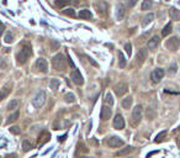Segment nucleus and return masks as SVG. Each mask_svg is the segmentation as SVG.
Returning a JSON list of instances; mask_svg holds the SVG:
<instances>
[{"label": "nucleus", "instance_id": "45", "mask_svg": "<svg viewBox=\"0 0 180 158\" xmlns=\"http://www.w3.org/2000/svg\"><path fill=\"white\" fill-rule=\"evenodd\" d=\"M65 137H67V135H64V136H62V137H59V138H58V141H59V142H63V141L65 140Z\"/></svg>", "mask_w": 180, "mask_h": 158}, {"label": "nucleus", "instance_id": "48", "mask_svg": "<svg viewBox=\"0 0 180 158\" xmlns=\"http://www.w3.org/2000/svg\"><path fill=\"white\" fill-rule=\"evenodd\" d=\"M179 30H180V26H179Z\"/></svg>", "mask_w": 180, "mask_h": 158}, {"label": "nucleus", "instance_id": "33", "mask_svg": "<svg viewBox=\"0 0 180 158\" xmlns=\"http://www.w3.org/2000/svg\"><path fill=\"white\" fill-rule=\"evenodd\" d=\"M119 66L120 68H125L126 67V59H125V56L121 52H119Z\"/></svg>", "mask_w": 180, "mask_h": 158}, {"label": "nucleus", "instance_id": "43", "mask_svg": "<svg viewBox=\"0 0 180 158\" xmlns=\"http://www.w3.org/2000/svg\"><path fill=\"white\" fill-rule=\"evenodd\" d=\"M5 158H17V155H15V153H8L6 156H5Z\"/></svg>", "mask_w": 180, "mask_h": 158}, {"label": "nucleus", "instance_id": "2", "mask_svg": "<svg viewBox=\"0 0 180 158\" xmlns=\"http://www.w3.org/2000/svg\"><path fill=\"white\" fill-rule=\"evenodd\" d=\"M52 66L56 71H65L67 68V62H65V57L62 55V53H58L53 57L52 59Z\"/></svg>", "mask_w": 180, "mask_h": 158}, {"label": "nucleus", "instance_id": "23", "mask_svg": "<svg viewBox=\"0 0 180 158\" xmlns=\"http://www.w3.org/2000/svg\"><path fill=\"white\" fill-rule=\"evenodd\" d=\"M123 16H125V8H123V5H119L116 10V17L119 20H122Z\"/></svg>", "mask_w": 180, "mask_h": 158}, {"label": "nucleus", "instance_id": "31", "mask_svg": "<svg viewBox=\"0 0 180 158\" xmlns=\"http://www.w3.org/2000/svg\"><path fill=\"white\" fill-rule=\"evenodd\" d=\"M22 150H24V152H28L30 150H32V143L27 140H24L22 141Z\"/></svg>", "mask_w": 180, "mask_h": 158}, {"label": "nucleus", "instance_id": "5", "mask_svg": "<svg viewBox=\"0 0 180 158\" xmlns=\"http://www.w3.org/2000/svg\"><path fill=\"white\" fill-rule=\"evenodd\" d=\"M165 46H167L168 50L175 52V51L179 48V46H180V40H179V37H177V36H173V37H170V38L167 41Z\"/></svg>", "mask_w": 180, "mask_h": 158}, {"label": "nucleus", "instance_id": "20", "mask_svg": "<svg viewBox=\"0 0 180 158\" xmlns=\"http://www.w3.org/2000/svg\"><path fill=\"white\" fill-rule=\"evenodd\" d=\"M153 20H154V14H153V13L147 14L146 16H145V19H143V21H142V26H143V27H146V26H147L148 24H151Z\"/></svg>", "mask_w": 180, "mask_h": 158}, {"label": "nucleus", "instance_id": "24", "mask_svg": "<svg viewBox=\"0 0 180 158\" xmlns=\"http://www.w3.org/2000/svg\"><path fill=\"white\" fill-rule=\"evenodd\" d=\"M19 116H20V113L19 111H14L11 115H10V116L8 117V120H6V124L8 125H10L11 122H15V121H16L17 119H19Z\"/></svg>", "mask_w": 180, "mask_h": 158}, {"label": "nucleus", "instance_id": "39", "mask_svg": "<svg viewBox=\"0 0 180 158\" xmlns=\"http://www.w3.org/2000/svg\"><path fill=\"white\" fill-rule=\"evenodd\" d=\"M125 50L127 52V55L131 57V55H132V46H131V43H126L125 45Z\"/></svg>", "mask_w": 180, "mask_h": 158}, {"label": "nucleus", "instance_id": "34", "mask_svg": "<svg viewBox=\"0 0 180 158\" xmlns=\"http://www.w3.org/2000/svg\"><path fill=\"white\" fill-rule=\"evenodd\" d=\"M63 14L67 15V16H70V17H74L75 16V11L73 8H67L63 10Z\"/></svg>", "mask_w": 180, "mask_h": 158}, {"label": "nucleus", "instance_id": "13", "mask_svg": "<svg viewBox=\"0 0 180 158\" xmlns=\"http://www.w3.org/2000/svg\"><path fill=\"white\" fill-rule=\"evenodd\" d=\"M11 90H13V84L11 83H8L6 85H4L1 92H0V101L4 99H6L9 96V94L11 93Z\"/></svg>", "mask_w": 180, "mask_h": 158}, {"label": "nucleus", "instance_id": "37", "mask_svg": "<svg viewBox=\"0 0 180 158\" xmlns=\"http://www.w3.org/2000/svg\"><path fill=\"white\" fill-rule=\"evenodd\" d=\"M4 41L6 42V43H11V42L14 41V36L11 35V32H8L6 35H5V37H4Z\"/></svg>", "mask_w": 180, "mask_h": 158}, {"label": "nucleus", "instance_id": "25", "mask_svg": "<svg viewBox=\"0 0 180 158\" xmlns=\"http://www.w3.org/2000/svg\"><path fill=\"white\" fill-rule=\"evenodd\" d=\"M172 31H173V25L169 22V24H167L165 26H164V29H163V31H162V36H168L169 34H172Z\"/></svg>", "mask_w": 180, "mask_h": 158}, {"label": "nucleus", "instance_id": "40", "mask_svg": "<svg viewBox=\"0 0 180 158\" xmlns=\"http://www.w3.org/2000/svg\"><path fill=\"white\" fill-rule=\"evenodd\" d=\"M6 67H8V64H6V62H5V59L0 58V68H1V69H6Z\"/></svg>", "mask_w": 180, "mask_h": 158}, {"label": "nucleus", "instance_id": "32", "mask_svg": "<svg viewBox=\"0 0 180 158\" xmlns=\"http://www.w3.org/2000/svg\"><path fill=\"white\" fill-rule=\"evenodd\" d=\"M72 0H56L54 4H56V6H58V8H63V6H67L68 4H70Z\"/></svg>", "mask_w": 180, "mask_h": 158}, {"label": "nucleus", "instance_id": "47", "mask_svg": "<svg viewBox=\"0 0 180 158\" xmlns=\"http://www.w3.org/2000/svg\"><path fill=\"white\" fill-rule=\"evenodd\" d=\"M83 158H94V157H83Z\"/></svg>", "mask_w": 180, "mask_h": 158}, {"label": "nucleus", "instance_id": "28", "mask_svg": "<svg viewBox=\"0 0 180 158\" xmlns=\"http://www.w3.org/2000/svg\"><path fill=\"white\" fill-rule=\"evenodd\" d=\"M132 96H127L122 100V106L123 109H130L131 108V105H132Z\"/></svg>", "mask_w": 180, "mask_h": 158}, {"label": "nucleus", "instance_id": "19", "mask_svg": "<svg viewBox=\"0 0 180 158\" xmlns=\"http://www.w3.org/2000/svg\"><path fill=\"white\" fill-rule=\"evenodd\" d=\"M133 150L135 148H133L132 146H127V147H125V148H122V150H120L119 152H117V156H127V155L132 153Z\"/></svg>", "mask_w": 180, "mask_h": 158}, {"label": "nucleus", "instance_id": "38", "mask_svg": "<svg viewBox=\"0 0 180 158\" xmlns=\"http://www.w3.org/2000/svg\"><path fill=\"white\" fill-rule=\"evenodd\" d=\"M178 71V66H177V63H172L170 67H169V73H172V74H175Z\"/></svg>", "mask_w": 180, "mask_h": 158}, {"label": "nucleus", "instance_id": "36", "mask_svg": "<svg viewBox=\"0 0 180 158\" xmlns=\"http://www.w3.org/2000/svg\"><path fill=\"white\" fill-rule=\"evenodd\" d=\"M9 131L11 132L13 135H19L20 132H21V129L19 127V126H11V127L9 129Z\"/></svg>", "mask_w": 180, "mask_h": 158}, {"label": "nucleus", "instance_id": "15", "mask_svg": "<svg viewBox=\"0 0 180 158\" xmlns=\"http://www.w3.org/2000/svg\"><path fill=\"white\" fill-rule=\"evenodd\" d=\"M146 59H147V50L146 48H141L140 51H138V53H137V64L142 66L143 63L146 62Z\"/></svg>", "mask_w": 180, "mask_h": 158}, {"label": "nucleus", "instance_id": "42", "mask_svg": "<svg viewBox=\"0 0 180 158\" xmlns=\"http://www.w3.org/2000/svg\"><path fill=\"white\" fill-rule=\"evenodd\" d=\"M4 31H5V25L3 22H0V36L4 34Z\"/></svg>", "mask_w": 180, "mask_h": 158}, {"label": "nucleus", "instance_id": "3", "mask_svg": "<svg viewBox=\"0 0 180 158\" xmlns=\"http://www.w3.org/2000/svg\"><path fill=\"white\" fill-rule=\"evenodd\" d=\"M46 103V93L43 90H40L32 99V104L36 108H41L43 106V104Z\"/></svg>", "mask_w": 180, "mask_h": 158}, {"label": "nucleus", "instance_id": "8", "mask_svg": "<svg viewBox=\"0 0 180 158\" xmlns=\"http://www.w3.org/2000/svg\"><path fill=\"white\" fill-rule=\"evenodd\" d=\"M106 143H107V146L112 147V148H117V147L123 146V140H121L120 137H117V136H111V137L107 138Z\"/></svg>", "mask_w": 180, "mask_h": 158}, {"label": "nucleus", "instance_id": "22", "mask_svg": "<svg viewBox=\"0 0 180 158\" xmlns=\"http://www.w3.org/2000/svg\"><path fill=\"white\" fill-rule=\"evenodd\" d=\"M19 105H20V101H19V100H17V99H13L8 104L6 109L10 110V111H13V110H16V109L19 108Z\"/></svg>", "mask_w": 180, "mask_h": 158}, {"label": "nucleus", "instance_id": "4", "mask_svg": "<svg viewBox=\"0 0 180 158\" xmlns=\"http://www.w3.org/2000/svg\"><path fill=\"white\" fill-rule=\"evenodd\" d=\"M141 119H142V106L141 105H136L135 108L132 110V121L133 124L137 125L141 122Z\"/></svg>", "mask_w": 180, "mask_h": 158}, {"label": "nucleus", "instance_id": "30", "mask_svg": "<svg viewBox=\"0 0 180 158\" xmlns=\"http://www.w3.org/2000/svg\"><path fill=\"white\" fill-rule=\"evenodd\" d=\"M165 136H167V131H162V132H159L157 135V137H156V140H154V142H156V143H161V142L164 141Z\"/></svg>", "mask_w": 180, "mask_h": 158}, {"label": "nucleus", "instance_id": "44", "mask_svg": "<svg viewBox=\"0 0 180 158\" xmlns=\"http://www.w3.org/2000/svg\"><path fill=\"white\" fill-rule=\"evenodd\" d=\"M88 59H89V62H90V63H91V64L94 66V67H97V66H99V64H97V63H96V62H95L94 59H92V58H90V57H89Z\"/></svg>", "mask_w": 180, "mask_h": 158}, {"label": "nucleus", "instance_id": "27", "mask_svg": "<svg viewBox=\"0 0 180 158\" xmlns=\"http://www.w3.org/2000/svg\"><path fill=\"white\" fill-rule=\"evenodd\" d=\"M75 95L73 93H67L64 95V101L68 103V104H72V103H75Z\"/></svg>", "mask_w": 180, "mask_h": 158}, {"label": "nucleus", "instance_id": "17", "mask_svg": "<svg viewBox=\"0 0 180 158\" xmlns=\"http://www.w3.org/2000/svg\"><path fill=\"white\" fill-rule=\"evenodd\" d=\"M159 45V37L158 36H153V37L147 42V47L149 50H154V48H157V46Z\"/></svg>", "mask_w": 180, "mask_h": 158}, {"label": "nucleus", "instance_id": "9", "mask_svg": "<svg viewBox=\"0 0 180 158\" xmlns=\"http://www.w3.org/2000/svg\"><path fill=\"white\" fill-rule=\"evenodd\" d=\"M70 78L72 80H73L76 85H81V84L84 83V79H83V76L80 74V72L78 69H73L70 73Z\"/></svg>", "mask_w": 180, "mask_h": 158}, {"label": "nucleus", "instance_id": "1", "mask_svg": "<svg viewBox=\"0 0 180 158\" xmlns=\"http://www.w3.org/2000/svg\"><path fill=\"white\" fill-rule=\"evenodd\" d=\"M31 55H32V48H31V46L28 43L24 45L21 51H20L17 53V56H16L17 63L19 64H24V63H26L28 61V58L31 57Z\"/></svg>", "mask_w": 180, "mask_h": 158}, {"label": "nucleus", "instance_id": "11", "mask_svg": "<svg viewBox=\"0 0 180 158\" xmlns=\"http://www.w3.org/2000/svg\"><path fill=\"white\" fill-rule=\"evenodd\" d=\"M36 68L42 72V73H47L48 72V63L47 61H46L44 58H38L37 61H36Z\"/></svg>", "mask_w": 180, "mask_h": 158}, {"label": "nucleus", "instance_id": "6", "mask_svg": "<svg viewBox=\"0 0 180 158\" xmlns=\"http://www.w3.org/2000/svg\"><path fill=\"white\" fill-rule=\"evenodd\" d=\"M94 8L96 10V13L100 15V16H105L107 14V4L105 1H102V0H99V1H96L94 4Z\"/></svg>", "mask_w": 180, "mask_h": 158}, {"label": "nucleus", "instance_id": "26", "mask_svg": "<svg viewBox=\"0 0 180 158\" xmlns=\"http://www.w3.org/2000/svg\"><path fill=\"white\" fill-rule=\"evenodd\" d=\"M152 0H143V3L141 5V10H143V11H147V10H149L152 8Z\"/></svg>", "mask_w": 180, "mask_h": 158}, {"label": "nucleus", "instance_id": "14", "mask_svg": "<svg viewBox=\"0 0 180 158\" xmlns=\"http://www.w3.org/2000/svg\"><path fill=\"white\" fill-rule=\"evenodd\" d=\"M49 138H51V134L49 132H47V131H43V132H41V135L38 136V141H37L38 147L43 146L44 143H47V142L49 141Z\"/></svg>", "mask_w": 180, "mask_h": 158}, {"label": "nucleus", "instance_id": "41", "mask_svg": "<svg viewBox=\"0 0 180 158\" xmlns=\"http://www.w3.org/2000/svg\"><path fill=\"white\" fill-rule=\"evenodd\" d=\"M136 3H137V0H126V4L128 5L130 8H132V6H135L136 5Z\"/></svg>", "mask_w": 180, "mask_h": 158}, {"label": "nucleus", "instance_id": "10", "mask_svg": "<svg viewBox=\"0 0 180 158\" xmlns=\"http://www.w3.org/2000/svg\"><path fill=\"white\" fill-rule=\"evenodd\" d=\"M128 92V85L125 82H120L119 84H116L115 87V93L117 94L119 96H122L123 94H126Z\"/></svg>", "mask_w": 180, "mask_h": 158}, {"label": "nucleus", "instance_id": "12", "mask_svg": "<svg viewBox=\"0 0 180 158\" xmlns=\"http://www.w3.org/2000/svg\"><path fill=\"white\" fill-rule=\"evenodd\" d=\"M114 127L116 129V130H122V129H125V119H123V116L122 115H120V114H117L116 116H115V119H114Z\"/></svg>", "mask_w": 180, "mask_h": 158}, {"label": "nucleus", "instance_id": "35", "mask_svg": "<svg viewBox=\"0 0 180 158\" xmlns=\"http://www.w3.org/2000/svg\"><path fill=\"white\" fill-rule=\"evenodd\" d=\"M105 101L107 105H114V98H112V94L111 93H107L106 94V96H105Z\"/></svg>", "mask_w": 180, "mask_h": 158}, {"label": "nucleus", "instance_id": "7", "mask_svg": "<svg viewBox=\"0 0 180 158\" xmlns=\"http://www.w3.org/2000/svg\"><path fill=\"white\" fill-rule=\"evenodd\" d=\"M164 74H165V72H164V69H162V68H157V69H154L152 72L151 74V79H152V83L157 84L161 82V79H163Z\"/></svg>", "mask_w": 180, "mask_h": 158}, {"label": "nucleus", "instance_id": "29", "mask_svg": "<svg viewBox=\"0 0 180 158\" xmlns=\"http://www.w3.org/2000/svg\"><path fill=\"white\" fill-rule=\"evenodd\" d=\"M59 84H60V82H59V79H51V82H49V88L52 89V90H57L58 89V87H59Z\"/></svg>", "mask_w": 180, "mask_h": 158}, {"label": "nucleus", "instance_id": "21", "mask_svg": "<svg viewBox=\"0 0 180 158\" xmlns=\"http://www.w3.org/2000/svg\"><path fill=\"white\" fill-rule=\"evenodd\" d=\"M169 16L172 17V20L179 21V20H180V13H179V10H175L174 8L169 9Z\"/></svg>", "mask_w": 180, "mask_h": 158}, {"label": "nucleus", "instance_id": "18", "mask_svg": "<svg viewBox=\"0 0 180 158\" xmlns=\"http://www.w3.org/2000/svg\"><path fill=\"white\" fill-rule=\"evenodd\" d=\"M91 13H90V10H88V9H83V10H80L79 11V17L80 19H84V20H89V19H91Z\"/></svg>", "mask_w": 180, "mask_h": 158}, {"label": "nucleus", "instance_id": "46", "mask_svg": "<svg viewBox=\"0 0 180 158\" xmlns=\"http://www.w3.org/2000/svg\"><path fill=\"white\" fill-rule=\"evenodd\" d=\"M178 145H179V147H180V140H179V141H178Z\"/></svg>", "mask_w": 180, "mask_h": 158}, {"label": "nucleus", "instance_id": "16", "mask_svg": "<svg viewBox=\"0 0 180 158\" xmlns=\"http://www.w3.org/2000/svg\"><path fill=\"white\" fill-rule=\"evenodd\" d=\"M111 114H112V111H111L110 106H102L101 113H100V119H101L102 121L109 120V119L111 117Z\"/></svg>", "mask_w": 180, "mask_h": 158}]
</instances>
